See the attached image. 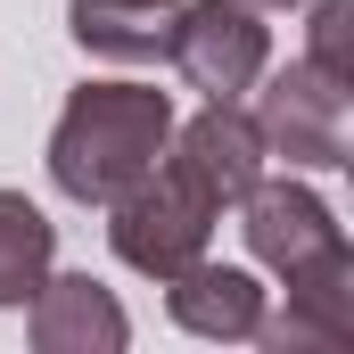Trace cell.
<instances>
[{
  "mask_svg": "<svg viewBox=\"0 0 354 354\" xmlns=\"http://www.w3.org/2000/svg\"><path fill=\"white\" fill-rule=\"evenodd\" d=\"M174 140V99L149 83H83L50 132V181L83 206H115Z\"/></svg>",
  "mask_w": 354,
  "mask_h": 354,
  "instance_id": "1",
  "label": "cell"
},
{
  "mask_svg": "<svg viewBox=\"0 0 354 354\" xmlns=\"http://www.w3.org/2000/svg\"><path fill=\"white\" fill-rule=\"evenodd\" d=\"M149 8H174V0H149Z\"/></svg>",
  "mask_w": 354,
  "mask_h": 354,
  "instance_id": "14",
  "label": "cell"
},
{
  "mask_svg": "<svg viewBox=\"0 0 354 354\" xmlns=\"http://www.w3.org/2000/svg\"><path fill=\"white\" fill-rule=\"evenodd\" d=\"M165 58H174V75L189 91L239 99V91L264 83L272 33H264V17L248 0H189V8H174V25H165Z\"/></svg>",
  "mask_w": 354,
  "mask_h": 354,
  "instance_id": "3",
  "label": "cell"
},
{
  "mask_svg": "<svg viewBox=\"0 0 354 354\" xmlns=\"http://www.w3.org/2000/svg\"><path fill=\"white\" fill-rule=\"evenodd\" d=\"M107 214H115L107 231H115V256H124V264L174 280L181 264H198V256H206V231H214V214H223V206L181 174V165H149V174L132 181Z\"/></svg>",
  "mask_w": 354,
  "mask_h": 354,
  "instance_id": "2",
  "label": "cell"
},
{
  "mask_svg": "<svg viewBox=\"0 0 354 354\" xmlns=\"http://www.w3.org/2000/svg\"><path fill=\"white\" fill-rule=\"evenodd\" d=\"M239 231H248V248H256V264H272L280 280H297V272H313L322 256H338L346 248V231H338V214L313 198V189H297V181H256L248 198H239Z\"/></svg>",
  "mask_w": 354,
  "mask_h": 354,
  "instance_id": "5",
  "label": "cell"
},
{
  "mask_svg": "<svg viewBox=\"0 0 354 354\" xmlns=\"http://www.w3.org/2000/svg\"><path fill=\"white\" fill-rule=\"evenodd\" d=\"M165 25H174V8H149V0H75V41L107 50V58H157Z\"/></svg>",
  "mask_w": 354,
  "mask_h": 354,
  "instance_id": "11",
  "label": "cell"
},
{
  "mask_svg": "<svg viewBox=\"0 0 354 354\" xmlns=\"http://www.w3.org/2000/svg\"><path fill=\"white\" fill-rule=\"evenodd\" d=\"M248 8H297V0H248Z\"/></svg>",
  "mask_w": 354,
  "mask_h": 354,
  "instance_id": "13",
  "label": "cell"
},
{
  "mask_svg": "<svg viewBox=\"0 0 354 354\" xmlns=\"http://www.w3.org/2000/svg\"><path fill=\"white\" fill-rule=\"evenodd\" d=\"M264 132H256V115H239V99H206V115H189L174 132V165L214 206H239L256 181H264Z\"/></svg>",
  "mask_w": 354,
  "mask_h": 354,
  "instance_id": "6",
  "label": "cell"
},
{
  "mask_svg": "<svg viewBox=\"0 0 354 354\" xmlns=\"http://www.w3.org/2000/svg\"><path fill=\"white\" fill-rule=\"evenodd\" d=\"M174 322L189 338H256V322H264V288H256V272L239 264H181L174 272Z\"/></svg>",
  "mask_w": 354,
  "mask_h": 354,
  "instance_id": "8",
  "label": "cell"
},
{
  "mask_svg": "<svg viewBox=\"0 0 354 354\" xmlns=\"http://www.w3.org/2000/svg\"><path fill=\"white\" fill-rule=\"evenodd\" d=\"M50 214L17 189H0V305H33V288L50 280Z\"/></svg>",
  "mask_w": 354,
  "mask_h": 354,
  "instance_id": "10",
  "label": "cell"
},
{
  "mask_svg": "<svg viewBox=\"0 0 354 354\" xmlns=\"http://www.w3.org/2000/svg\"><path fill=\"white\" fill-rule=\"evenodd\" d=\"M256 132H264V149H280L288 165L330 174V165H346V91L297 58V66H280L272 91L256 99Z\"/></svg>",
  "mask_w": 354,
  "mask_h": 354,
  "instance_id": "4",
  "label": "cell"
},
{
  "mask_svg": "<svg viewBox=\"0 0 354 354\" xmlns=\"http://www.w3.org/2000/svg\"><path fill=\"white\" fill-rule=\"evenodd\" d=\"M256 338L280 354H338L354 346V248H338V256H322L313 272H297L288 280V313L280 322H256Z\"/></svg>",
  "mask_w": 354,
  "mask_h": 354,
  "instance_id": "7",
  "label": "cell"
},
{
  "mask_svg": "<svg viewBox=\"0 0 354 354\" xmlns=\"http://www.w3.org/2000/svg\"><path fill=\"white\" fill-rule=\"evenodd\" d=\"M305 66H313V75H330L338 91H354V0H313Z\"/></svg>",
  "mask_w": 354,
  "mask_h": 354,
  "instance_id": "12",
  "label": "cell"
},
{
  "mask_svg": "<svg viewBox=\"0 0 354 354\" xmlns=\"http://www.w3.org/2000/svg\"><path fill=\"white\" fill-rule=\"evenodd\" d=\"M33 338L50 354H75V346L115 354L132 338V322H124V305H115L91 272H66V280H41V288H33Z\"/></svg>",
  "mask_w": 354,
  "mask_h": 354,
  "instance_id": "9",
  "label": "cell"
}]
</instances>
